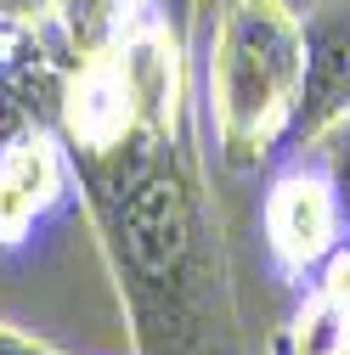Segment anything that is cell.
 <instances>
[{
    "label": "cell",
    "mask_w": 350,
    "mask_h": 355,
    "mask_svg": "<svg viewBox=\"0 0 350 355\" xmlns=\"http://www.w3.org/2000/svg\"><path fill=\"white\" fill-rule=\"evenodd\" d=\"M68 164L136 355H238V299L192 119H142Z\"/></svg>",
    "instance_id": "6da1fadb"
},
{
    "label": "cell",
    "mask_w": 350,
    "mask_h": 355,
    "mask_svg": "<svg viewBox=\"0 0 350 355\" xmlns=\"http://www.w3.org/2000/svg\"><path fill=\"white\" fill-rule=\"evenodd\" d=\"M305 73V12L294 0H215L198 96L226 169H272L288 153Z\"/></svg>",
    "instance_id": "7a4b0ae2"
},
{
    "label": "cell",
    "mask_w": 350,
    "mask_h": 355,
    "mask_svg": "<svg viewBox=\"0 0 350 355\" xmlns=\"http://www.w3.org/2000/svg\"><path fill=\"white\" fill-rule=\"evenodd\" d=\"M260 243H266L272 277L288 293H299L350 243V209L317 147L283 153L272 164L266 192H260Z\"/></svg>",
    "instance_id": "3957f363"
},
{
    "label": "cell",
    "mask_w": 350,
    "mask_h": 355,
    "mask_svg": "<svg viewBox=\"0 0 350 355\" xmlns=\"http://www.w3.org/2000/svg\"><path fill=\"white\" fill-rule=\"evenodd\" d=\"M79 203V181L57 124H28L0 147V254L28 248Z\"/></svg>",
    "instance_id": "277c9868"
},
{
    "label": "cell",
    "mask_w": 350,
    "mask_h": 355,
    "mask_svg": "<svg viewBox=\"0 0 350 355\" xmlns=\"http://www.w3.org/2000/svg\"><path fill=\"white\" fill-rule=\"evenodd\" d=\"M344 113H350V0H317L305 12V73L288 153L317 147Z\"/></svg>",
    "instance_id": "5b68a950"
},
{
    "label": "cell",
    "mask_w": 350,
    "mask_h": 355,
    "mask_svg": "<svg viewBox=\"0 0 350 355\" xmlns=\"http://www.w3.org/2000/svg\"><path fill=\"white\" fill-rule=\"evenodd\" d=\"M272 355H350V243L299 288V304L277 327Z\"/></svg>",
    "instance_id": "8992f818"
},
{
    "label": "cell",
    "mask_w": 350,
    "mask_h": 355,
    "mask_svg": "<svg viewBox=\"0 0 350 355\" xmlns=\"http://www.w3.org/2000/svg\"><path fill=\"white\" fill-rule=\"evenodd\" d=\"M317 153H322V164L333 169V181H339V198H344V209H350V113L328 130V136L317 141Z\"/></svg>",
    "instance_id": "52a82bcc"
},
{
    "label": "cell",
    "mask_w": 350,
    "mask_h": 355,
    "mask_svg": "<svg viewBox=\"0 0 350 355\" xmlns=\"http://www.w3.org/2000/svg\"><path fill=\"white\" fill-rule=\"evenodd\" d=\"M0 355H57L51 344H40V338H28V333H17V327H6L0 322Z\"/></svg>",
    "instance_id": "ba28073f"
}]
</instances>
